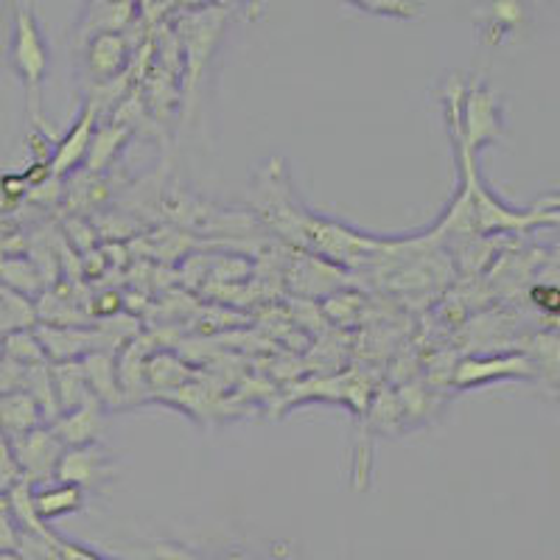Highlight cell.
I'll return each mask as SVG.
<instances>
[{
	"mask_svg": "<svg viewBox=\"0 0 560 560\" xmlns=\"http://www.w3.org/2000/svg\"><path fill=\"white\" fill-rule=\"evenodd\" d=\"M12 62L18 68V73L26 79V84L32 90H37V84L45 77V65H48V54H45V45L39 39L37 26H34L28 9H20L18 12V34H14V48H12Z\"/></svg>",
	"mask_w": 560,
	"mask_h": 560,
	"instance_id": "1",
	"label": "cell"
},
{
	"mask_svg": "<svg viewBox=\"0 0 560 560\" xmlns=\"http://www.w3.org/2000/svg\"><path fill=\"white\" fill-rule=\"evenodd\" d=\"M57 452L59 446L54 443L51 434H39V432H28L23 438H14V463L18 468L34 474H45L57 463Z\"/></svg>",
	"mask_w": 560,
	"mask_h": 560,
	"instance_id": "2",
	"label": "cell"
},
{
	"mask_svg": "<svg viewBox=\"0 0 560 560\" xmlns=\"http://www.w3.org/2000/svg\"><path fill=\"white\" fill-rule=\"evenodd\" d=\"M37 420V404L28 393H9L0 395V434L9 438H23L32 432Z\"/></svg>",
	"mask_w": 560,
	"mask_h": 560,
	"instance_id": "3",
	"label": "cell"
},
{
	"mask_svg": "<svg viewBox=\"0 0 560 560\" xmlns=\"http://www.w3.org/2000/svg\"><path fill=\"white\" fill-rule=\"evenodd\" d=\"M77 502H79V490L62 488L57 490V493H45V497H39L37 502H34V508H37L43 516H57V513H62V510L77 508Z\"/></svg>",
	"mask_w": 560,
	"mask_h": 560,
	"instance_id": "4",
	"label": "cell"
},
{
	"mask_svg": "<svg viewBox=\"0 0 560 560\" xmlns=\"http://www.w3.org/2000/svg\"><path fill=\"white\" fill-rule=\"evenodd\" d=\"M18 479V463H14L12 452H9V446L0 440V490L9 488V485Z\"/></svg>",
	"mask_w": 560,
	"mask_h": 560,
	"instance_id": "5",
	"label": "cell"
}]
</instances>
